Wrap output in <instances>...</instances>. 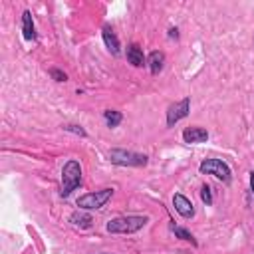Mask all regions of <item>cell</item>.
<instances>
[{
  "mask_svg": "<svg viewBox=\"0 0 254 254\" xmlns=\"http://www.w3.org/2000/svg\"><path fill=\"white\" fill-rule=\"evenodd\" d=\"M169 38H179V30L177 28H171L169 30Z\"/></svg>",
  "mask_w": 254,
  "mask_h": 254,
  "instance_id": "cell-19",
  "label": "cell"
},
{
  "mask_svg": "<svg viewBox=\"0 0 254 254\" xmlns=\"http://www.w3.org/2000/svg\"><path fill=\"white\" fill-rule=\"evenodd\" d=\"M198 171L202 175H214L218 181L222 183H230L232 179V173H230V167L222 161V159H204L200 165H198Z\"/></svg>",
  "mask_w": 254,
  "mask_h": 254,
  "instance_id": "cell-5",
  "label": "cell"
},
{
  "mask_svg": "<svg viewBox=\"0 0 254 254\" xmlns=\"http://www.w3.org/2000/svg\"><path fill=\"white\" fill-rule=\"evenodd\" d=\"M64 129L65 131H69V133H75V135H79V137H87V133H85V129L81 127V125H64Z\"/></svg>",
  "mask_w": 254,
  "mask_h": 254,
  "instance_id": "cell-17",
  "label": "cell"
},
{
  "mask_svg": "<svg viewBox=\"0 0 254 254\" xmlns=\"http://www.w3.org/2000/svg\"><path fill=\"white\" fill-rule=\"evenodd\" d=\"M147 65H149L151 73H159L163 69V65H165V54L163 52H157V50L151 52L149 58H147Z\"/></svg>",
  "mask_w": 254,
  "mask_h": 254,
  "instance_id": "cell-12",
  "label": "cell"
},
{
  "mask_svg": "<svg viewBox=\"0 0 254 254\" xmlns=\"http://www.w3.org/2000/svg\"><path fill=\"white\" fill-rule=\"evenodd\" d=\"M69 222L73 224V226H79V228H89L91 226V222H93V218L89 216V214H83V212H73L71 216H69Z\"/></svg>",
  "mask_w": 254,
  "mask_h": 254,
  "instance_id": "cell-13",
  "label": "cell"
},
{
  "mask_svg": "<svg viewBox=\"0 0 254 254\" xmlns=\"http://www.w3.org/2000/svg\"><path fill=\"white\" fill-rule=\"evenodd\" d=\"M127 62H129L133 67H143V65H147V58H145L143 50H141L137 44L127 46Z\"/></svg>",
  "mask_w": 254,
  "mask_h": 254,
  "instance_id": "cell-9",
  "label": "cell"
},
{
  "mask_svg": "<svg viewBox=\"0 0 254 254\" xmlns=\"http://www.w3.org/2000/svg\"><path fill=\"white\" fill-rule=\"evenodd\" d=\"M50 75H52L56 81H65V79H67V75H65L62 69H56V67H54V69H50Z\"/></svg>",
  "mask_w": 254,
  "mask_h": 254,
  "instance_id": "cell-18",
  "label": "cell"
},
{
  "mask_svg": "<svg viewBox=\"0 0 254 254\" xmlns=\"http://www.w3.org/2000/svg\"><path fill=\"white\" fill-rule=\"evenodd\" d=\"M81 185V165L75 159H69L62 169V196H69Z\"/></svg>",
  "mask_w": 254,
  "mask_h": 254,
  "instance_id": "cell-2",
  "label": "cell"
},
{
  "mask_svg": "<svg viewBox=\"0 0 254 254\" xmlns=\"http://www.w3.org/2000/svg\"><path fill=\"white\" fill-rule=\"evenodd\" d=\"M22 34L28 42L36 40V28H34V20H32V14L30 10H24L22 12Z\"/></svg>",
  "mask_w": 254,
  "mask_h": 254,
  "instance_id": "cell-10",
  "label": "cell"
},
{
  "mask_svg": "<svg viewBox=\"0 0 254 254\" xmlns=\"http://www.w3.org/2000/svg\"><path fill=\"white\" fill-rule=\"evenodd\" d=\"M208 139V131L202 127H187L183 131V141L185 143H204Z\"/></svg>",
  "mask_w": 254,
  "mask_h": 254,
  "instance_id": "cell-8",
  "label": "cell"
},
{
  "mask_svg": "<svg viewBox=\"0 0 254 254\" xmlns=\"http://www.w3.org/2000/svg\"><path fill=\"white\" fill-rule=\"evenodd\" d=\"M250 192L254 194V171H250Z\"/></svg>",
  "mask_w": 254,
  "mask_h": 254,
  "instance_id": "cell-20",
  "label": "cell"
},
{
  "mask_svg": "<svg viewBox=\"0 0 254 254\" xmlns=\"http://www.w3.org/2000/svg\"><path fill=\"white\" fill-rule=\"evenodd\" d=\"M109 161L113 165H121V167H145L149 157L143 155V153H135V151L111 149L109 151Z\"/></svg>",
  "mask_w": 254,
  "mask_h": 254,
  "instance_id": "cell-3",
  "label": "cell"
},
{
  "mask_svg": "<svg viewBox=\"0 0 254 254\" xmlns=\"http://www.w3.org/2000/svg\"><path fill=\"white\" fill-rule=\"evenodd\" d=\"M103 119H105V123H107V127H117L121 121H123V115L119 113V111H115V109H105L103 111Z\"/></svg>",
  "mask_w": 254,
  "mask_h": 254,
  "instance_id": "cell-14",
  "label": "cell"
},
{
  "mask_svg": "<svg viewBox=\"0 0 254 254\" xmlns=\"http://www.w3.org/2000/svg\"><path fill=\"white\" fill-rule=\"evenodd\" d=\"M103 254H107V252H103Z\"/></svg>",
  "mask_w": 254,
  "mask_h": 254,
  "instance_id": "cell-21",
  "label": "cell"
},
{
  "mask_svg": "<svg viewBox=\"0 0 254 254\" xmlns=\"http://www.w3.org/2000/svg\"><path fill=\"white\" fill-rule=\"evenodd\" d=\"M149 222L147 216L141 214H127V216H117L113 220L107 222V232L111 234H133L137 230H141L145 224Z\"/></svg>",
  "mask_w": 254,
  "mask_h": 254,
  "instance_id": "cell-1",
  "label": "cell"
},
{
  "mask_svg": "<svg viewBox=\"0 0 254 254\" xmlns=\"http://www.w3.org/2000/svg\"><path fill=\"white\" fill-rule=\"evenodd\" d=\"M189 111H190V97H183L181 101L169 105V109H167V125L173 127L177 121L185 119L189 115Z\"/></svg>",
  "mask_w": 254,
  "mask_h": 254,
  "instance_id": "cell-6",
  "label": "cell"
},
{
  "mask_svg": "<svg viewBox=\"0 0 254 254\" xmlns=\"http://www.w3.org/2000/svg\"><path fill=\"white\" fill-rule=\"evenodd\" d=\"M113 196V189H99L95 192H85L77 198V206L83 210H97L107 204V200Z\"/></svg>",
  "mask_w": 254,
  "mask_h": 254,
  "instance_id": "cell-4",
  "label": "cell"
},
{
  "mask_svg": "<svg viewBox=\"0 0 254 254\" xmlns=\"http://www.w3.org/2000/svg\"><path fill=\"white\" fill-rule=\"evenodd\" d=\"M101 36H103V42H105L107 50H109L113 56H117V54H119V40H117L115 32H113L109 26H103V30H101Z\"/></svg>",
  "mask_w": 254,
  "mask_h": 254,
  "instance_id": "cell-11",
  "label": "cell"
},
{
  "mask_svg": "<svg viewBox=\"0 0 254 254\" xmlns=\"http://www.w3.org/2000/svg\"><path fill=\"white\" fill-rule=\"evenodd\" d=\"M173 206H175V210H177L183 218H192V216H194V206H192V202H190L185 194H181V192H175V194H173Z\"/></svg>",
  "mask_w": 254,
  "mask_h": 254,
  "instance_id": "cell-7",
  "label": "cell"
},
{
  "mask_svg": "<svg viewBox=\"0 0 254 254\" xmlns=\"http://www.w3.org/2000/svg\"><path fill=\"white\" fill-rule=\"evenodd\" d=\"M173 232H175V236H179L181 240H185V242H190L192 246H196V240H194V236L187 230V228H181V226H173Z\"/></svg>",
  "mask_w": 254,
  "mask_h": 254,
  "instance_id": "cell-15",
  "label": "cell"
},
{
  "mask_svg": "<svg viewBox=\"0 0 254 254\" xmlns=\"http://www.w3.org/2000/svg\"><path fill=\"white\" fill-rule=\"evenodd\" d=\"M200 198H202V202H204L206 206L212 204V192H210V187H208V185H202V189H200Z\"/></svg>",
  "mask_w": 254,
  "mask_h": 254,
  "instance_id": "cell-16",
  "label": "cell"
}]
</instances>
